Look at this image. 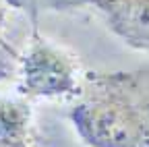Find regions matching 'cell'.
I'll use <instances>...</instances> for the list:
<instances>
[{"label":"cell","instance_id":"1","mask_svg":"<svg viewBox=\"0 0 149 147\" xmlns=\"http://www.w3.org/2000/svg\"><path fill=\"white\" fill-rule=\"evenodd\" d=\"M70 118L91 147H149V68L89 75Z\"/></svg>","mask_w":149,"mask_h":147},{"label":"cell","instance_id":"2","mask_svg":"<svg viewBox=\"0 0 149 147\" xmlns=\"http://www.w3.org/2000/svg\"><path fill=\"white\" fill-rule=\"evenodd\" d=\"M19 89L29 98H62L79 93L77 64L60 48L46 40H35L21 58Z\"/></svg>","mask_w":149,"mask_h":147},{"label":"cell","instance_id":"3","mask_svg":"<svg viewBox=\"0 0 149 147\" xmlns=\"http://www.w3.org/2000/svg\"><path fill=\"white\" fill-rule=\"evenodd\" d=\"M93 4L106 25L135 50L149 54V0H81Z\"/></svg>","mask_w":149,"mask_h":147},{"label":"cell","instance_id":"4","mask_svg":"<svg viewBox=\"0 0 149 147\" xmlns=\"http://www.w3.org/2000/svg\"><path fill=\"white\" fill-rule=\"evenodd\" d=\"M31 110L25 102L0 98V147H33Z\"/></svg>","mask_w":149,"mask_h":147},{"label":"cell","instance_id":"5","mask_svg":"<svg viewBox=\"0 0 149 147\" xmlns=\"http://www.w3.org/2000/svg\"><path fill=\"white\" fill-rule=\"evenodd\" d=\"M17 70V62H15V54L10 50H6L0 44V81H6L15 75Z\"/></svg>","mask_w":149,"mask_h":147},{"label":"cell","instance_id":"6","mask_svg":"<svg viewBox=\"0 0 149 147\" xmlns=\"http://www.w3.org/2000/svg\"><path fill=\"white\" fill-rule=\"evenodd\" d=\"M4 17H6V6H4L2 0H0V29H2V25H4Z\"/></svg>","mask_w":149,"mask_h":147}]
</instances>
